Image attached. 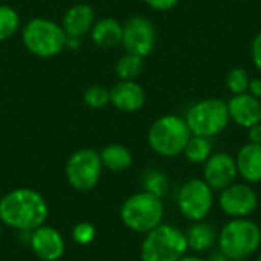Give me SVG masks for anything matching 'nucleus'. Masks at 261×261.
I'll return each mask as SVG.
<instances>
[{"label": "nucleus", "instance_id": "obj_1", "mask_svg": "<svg viewBox=\"0 0 261 261\" xmlns=\"http://www.w3.org/2000/svg\"><path fill=\"white\" fill-rule=\"evenodd\" d=\"M49 217L46 199L32 188H15L0 199L2 225L18 232H32Z\"/></svg>", "mask_w": 261, "mask_h": 261}, {"label": "nucleus", "instance_id": "obj_2", "mask_svg": "<svg viewBox=\"0 0 261 261\" xmlns=\"http://www.w3.org/2000/svg\"><path fill=\"white\" fill-rule=\"evenodd\" d=\"M185 254H188L185 232L164 222L144 234L139 249L141 261H179Z\"/></svg>", "mask_w": 261, "mask_h": 261}, {"label": "nucleus", "instance_id": "obj_3", "mask_svg": "<svg viewBox=\"0 0 261 261\" xmlns=\"http://www.w3.org/2000/svg\"><path fill=\"white\" fill-rule=\"evenodd\" d=\"M261 246V228L246 219H231L219 231L217 248L228 258H249Z\"/></svg>", "mask_w": 261, "mask_h": 261}, {"label": "nucleus", "instance_id": "obj_4", "mask_svg": "<svg viewBox=\"0 0 261 261\" xmlns=\"http://www.w3.org/2000/svg\"><path fill=\"white\" fill-rule=\"evenodd\" d=\"M165 206L161 197L147 191L132 194L121 205L119 217L125 228L138 234H147L164 222Z\"/></svg>", "mask_w": 261, "mask_h": 261}, {"label": "nucleus", "instance_id": "obj_5", "mask_svg": "<svg viewBox=\"0 0 261 261\" xmlns=\"http://www.w3.org/2000/svg\"><path fill=\"white\" fill-rule=\"evenodd\" d=\"M191 132L185 118L177 115H164L148 128L147 141L150 148L162 158H176L184 153Z\"/></svg>", "mask_w": 261, "mask_h": 261}, {"label": "nucleus", "instance_id": "obj_6", "mask_svg": "<svg viewBox=\"0 0 261 261\" xmlns=\"http://www.w3.org/2000/svg\"><path fill=\"white\" fill-rule=\"evenodd\" d=\"M24 47L35 57L52 58L66 49V32L54 20L37 17L29 20L21 32Z\"/></svg>", "mask_w": 261, "mask_h": 261}, {"label": "nucleus", "instance_id": "obj_7", "mask_svg": "<svg viewBox=\"0 0 261 261\" xmlns=\"http://www.w3.org/2000/svg\"><path fill=\"white\" fill-rule=\"evenodd\" d=\"M185 122L191 135L211 139L225 132L231 122L228 104L219 98H205L197 101L188 109Z\"/></svg>", "mask_w": 261, "mask_h": 261}, {"label": "nucleus", "instance_id": "obj_8", "mask_svg": "<svg viewBox=\"0 0 261 261\" xmlns=\"http://www.w3.org/2000/svg\"><path fill=\"white\" fill-rule=\"evenodd\" d=\"M176 205L184 219L190 222L205 220L214 206V190L203 179H190L179 188Z\"/></svg>", "mask_w": 261, "mask_h": 261}, {"label": "nucleus", "instance_id": "obj_9", "mask_svg": "<svg viewBox=\"0 0 261 261\" xmlns=\"http://www.w3.org/2000/svg\"><path fill=\"white\" fill-rule=\"evenodd\" d=\"M102 162L99 153L93 148H80L73 151L66 164V179L69 185L86 193L93 190L102 174Z\"/></svg>", "mask_w": 261, "mask_h": 261}, {"label": "nucleus", "instance_id": "obj_10", "mask_svg": "<svg viewBox=\"0 0 261 261\" xmlns=\"http://www.w3.org/2000/svg\"><path fill=\"white\" fill-rule=\"evenodd\" d=\"M219 193V208L229 219H246L258 208V196L246 182H234Z\"/></svg>", "mask_w": 261, "mask_h": 261}, {"label": "nucleus", "instance_id": "obj_11", "mask_svg": "<svg viewBox=\"0 0 261 261\" xmlns=\"http://www.w3.org/2000/svg\"><path fill=\"white\" fill-rule=\"evenodd\" d=\"M125 52L145 58L156 46V29L153 23L141 15L132 17L122 24V41Z\"/></svg>", "mask_w": 261, "mask_h": 261}, {"label": "nucleus", "instance_id": "obj_12", "mask_svg": "<svg viewBox=\"0 0 261 261\" xmlns=\"http://www.w3.org/2000/svg\"><path fill=\"white\" fill-rule=\"evenodd\" d=\"M29 248L41 261H58L66 251V242L61 232L49 225H41L29 232Z\"/></svg>", "mask_w": 261, "mask_h": 261}, {"label": "nucleus", "instance_id": "obj_13", "mask_svg": "<svg viewBox=\"0 0 261 261\" xmlns=\"http://www.w3.org/2000/svg\"><path fill=\"white\" fill-rule=\"evenodd\" d=\"M239 171L236 158L229 153L219 151L213 153L203 164V180L214 190L222 191L231 184L237 182Z\"/></svg>", "mask_w": 261, "mask_h": 261}, {"label": "nucleus", "instance_id": "obj_14", "mask_svg": "<svg viewBox=\"0 0 261 261\" xmlns=\"http://www.w3.org/2000/svg\"><path fill=\"white\" fill-rule=\"evenodd\" d=\"M228 104L229 119L239 127L251 128L252 125L261 122V101L251 93L232 95Z\"/></svg>", "mask_w": 261, "mask_h": 261}, {"label": "nucleus", "instance_id": "obj_15", "mask_svg": "<svg viewBox=\"0 0 261 261\" xmlns=\"http://www.w3.org/2000/svg\"><path fill=\"white\" fill-rule=\"evenodd\" d=\"M110 104L124 113H135L145 104V92L136 81L119 80L110 89Z\"/></svg>", "mask_w": 261, "mask_h": 261}, {"label": "nucleus", "instance_id": "obj_16", "mask_svg": "<svg viewBox=\"0 0 261 261\" xmlns=\"http://www.w3.org/2000/svg\"><path fill=\"white\" fill-rule=\"evenodd\" d=\"M96 21L95 11L90 5L78 3L70 6L66 14L63 15L61 26L69 37H83L84 34L90 32Z\"/></svg>", "mask_w": 261, "mask_h": 261}, {"label": "nucleus", "instance_id": "obj_17", "mask_svg": "<svg viewBox=\"0 0 261 261\" xmlns=\"http://www.w3.org/2000/svg\"><path fill=\"white\" fill-rule=\"evenodd\" d=\"M237 171L243 182L254 185L261 182V145L245 144L236 156Z\"/></svg>", "mask_w": 261, "mask_h": 261}, {"label": "nucleus", "instance_id": "obj_18", "mask_svg": "<svg viewBox=\"0 0 261 261\" xmlns=\"http://www.w3.org/2000/svg\"><path fill=\"white\" fill-rule=\"evenodd\" d=\"M185 236H187L188 251H193L194 254H202L211 251L217 245L219 232L211 223L200 220V222H193V225L188 228Z\"/></svg>", "mask_w": 261, "mask_h": 261}, {"label": "nucleus", "instance_id": "obj_19", "mask_svg": "<svg viewBox=\"0 0 261 261\" xmlns=\"http://www.w3.org/2000/svg\"><path fill=\"white\" fill-rule=\"evenodd\" d=\"M92 41L101 49H112L122 41V24L112 17L96 20L90 29Z\"/></svg>", "mask_w": 261, "mask_h": 261}, {"label": "nucleus", "instance_id": "obj_20", "mask_svg": "<svg viewBox=\"0 0 261 261\" xmlns=\"http://www.w3.org/2000/svg\"><path fill=\"white\" fill-rule=\"evenodd\" d=\"M99 158H101L102 167L113 171V173L125 171L133 164L132 151L122 144H109V145H106L99 151Z\"/></svg>", "mask_w": 261, "mask_h": 261}, {"label": "nucleus", "instance_id": "obj_21", "mask_svg": "<svg viewBox=\"0 0 261 261\" xmlns=\"http://www.w3.org/2000/svg\"><path fill=\"white\" fill-rule=\"evenodd\" d=\"M188 162L196 164V165H203L210 156L213 154V144L210 138H203V136H196L191 135L190 141L185 145V150L182 153Z\"/></svg>", "mask_w": 261, "mask_h": 261}, {"label": "nucleus", "instance_id": "obj_22", "mask_svg": "<svg viewBox=\"0 0 261 261\" xmlns=\"http://www.w3.org/2000/svg\"><path fill=\"white\" fill-rule=\"evenodd\" d=\"M142 69H144V58L128 52H125V55H122L115 66V72L118 78L124 81H136V78L141 76Z\"/></svg>", "mask_w": 261, "mask_h": 261}, {"label": "nucleus", "instance_id": "obj_23", "mask_svg": "<svg viewBox=\"0 0 261 261\" xmlns=\"http://www.w3.org/2000/svg\"><path fill=\"white\" fill-rule=\"evenodd\" d=\"M142 190L162 199L170 191L168 177L161 170H148L142 176Z\"/></svg>", "mask_w": 261, "mask_h": 261}, {"label": "nucleus", "instance_id": "obj_24", "mask_svg": "<svg viewBox=\"0 0 261 261\" xmlns=\"http://www.w3.org/2000/svg\"><path fill=\"white\" fill-rule=\"evenodd\" d=\"M20 28V15L9 5H0V43L9 40Z\"/></svg>", "mask_w": 261, "mask_h": 261}, {"label": "nucleus", "instance_id": "obj_25", "mask_svg": "<svg viewBox=\"0 0 261 261\" xmlns=\"http://www.w3.org/2000/svg\"><path fill=\"white\" fill-rule=\"evenodd\" d=\"M83 101L90 109H104L107 104H110V90L101 84H93L86 89Z\"/></svg>", "mask_w": 261, "mask_h": 261}, {"label": "nucleus", "instance_id": "obj_26", "mask_svg": "<svg viewBox=\"0 0 261 261\" xmlns=\"http://www.w3.org/2000/svg\"><path fill=\"white\" fill-rule=\"evenodd\" d=\"M249 73L243 67H234L226 75V87L232 95L246 93L249 87Z\"/></svg>", "mask_w": 261, "mask_h": 261}, {"label": "nucleus", "instance_id": "obj_27", "mask_svg": "<svg viewBox=\"0 0 261 261\" xmlns=\"http://www.w3.org/2000/svg\"><path fill=\"white\" fill-rule=\"evenodd\" d=\"M72 239L80 246H87L96 239V228L90 222H80L72 229Z\"/></svg>", "mask_w": 261, "mask_h": 261}, {"label": "nucleus", "instance_id": "obj_28", "mask_svg": "<svg viewBox=\"0 0 261 261\" xmlns=\"http://www.w3.org/2000/svg\"><path fill=\"white\" fill-rule=\"evenodd\" d=\"M144 2L147 3V6H150L151 9L159 11V12L171 11L179 3V0H144Z\"/></svg>", "mask_w": 261, "mask_h": 261}, {"label": "nucleus", "instance_id": "obj_29", "mask_svg": "<svg viewBox=\"0 0 261 261\" xmlns=\"http://www.w3.org/2000/svg\"><path fill=\"white\" fill-rule=\"evenodd\" d=\"M251 57L255 64V67L261 72V31L254 37L251 44Z\"/></svg>", "mask_w": 261, "mask_h": 261}, {"label": "nucleus", "instance_id": "obj_30", "mask_svg": "<svg viewBox=\"0 0 261 261\" xmlns=\"http://www.w3.org/2000/svg\"><path fill=\"white\" fill-rule=\"evenodd\" d=\"M248 139L251 144L261 145V122L252 125L251 128H248Z\"/></svg>", "mask_w": 261, "mask_h": 261}, {"label": "nucleus", "instance_id": "obj_31", "mask_svg": "<svg viewBox=\"0 0 261 261\" xmlns=\"http://www.w3.org/2000/svg\"><path fill=\"white\" fill-rule=\"evenodd\" d=\"M248 93H251L252 96L261 99V78H252V80L249 81Z\"/></svg>", "mask_w": 261, "mask_h": 261}, {"label": "nucleus", "instance_id": "obj_32", "mask_svg": "<svg viewBox=\"0 0 261 261\" xmlns=\"http://www.w3.org/2000/svg\"><path fill=\"white\" fill-rule=\"evenodd\" d=\"M81 44V37H69L66 35V47L76 50Z\"/></svg>", "mask_w": 261, "mask_h": 261}, {"label": "nucleus", "instance_id": "obj_33", "mask_svg": "<svg viewBox=\"0 0 261 261\" xmlns=\"http://www.w3.org/2000/svg\"><path fill=\"white\" fill-rule=\"evenodd\" d=\"M229 260H231V258H228V257H226L222 251H219V249H217V251H214V252L210 255V258H208V261H229Z\"/></svg>", "mask_w": 261, "mask_h": 261}, {"label": "nucleus", "instance_id": "obj_34", "mask_svg": "<svg viewBox=\"0 0 261 261\" xmlns=\"http://www.w3.org/2000/svg\"><path fill=\"white\" fill-rule=\"evenodd\" d=\"M179 261H208V260H205V258H202L199 254H185L182 258Z\"/></svg>", "mask_w": 261, "mask_h": 261}, {"label": "nucleus", "instance_id": "obj_35", "mask_svg": "<svg viewBox=\"0 0 261 261\" xmlns=\"http://www.w3.org/2000/svg\"><path fill=\"white\" fill-rule=\"evenodd\" d=\"M229 261H249L248 258H232V260Z\"/></svg>", "mask_w": 261, "mask_h": 261}, {"label": "nucleus", "instance_id": "obj_36", "mask_svg": "<svg viewBox=\"0 0 261 261\" xmlns=\"http://www.w3.org/2000/svg\"><path fill=\"white\" fill-rule=\"evenodd\" d=\"M255 261H261V252L258 254V257H257V260H255Z\"/></svg>", "mask_w": 261, "mask_h": 261}, {"label": "nucleus", "instance_id": "obj_37", "mask_svg": "<svg viewBox=\"0 0 261 261\" xmlns=\"http://www.w3.org/2000/svg\"><path fill=\"white\" fill-rule=\"evenodd\" d=\"M2 226H3V225H2V222H0V237H2Z\"/></svg>", "mask_w": 261, "mask_h": 261}, {"label": "nucleus", "instance_id": "obj_38", "mask_svg": "<svg viewBox=\"0 0 261 261\" xmlns=\"http://www.w3.org/2000/svg\"><path fill=\"white\" fill-rule=\"evenodd\" d=\"M0 199H2V193H0Z\"/></svg>", "mask_w": 261, "mask_h": 261}, {"label": "nucleus", "instance_id": "obj_39", "mask_svg": "<svg viewBox=\"0 0 261 261\" xmlns=\"http://www.w3.org/2000/svg\"><path fill=\"white\" fill-rule=\"evenodd\" d=\"M242 2H243V0H242Z\"/></svg>", "mask_w": 261, "mask_h": 261}, {"label": "nucleus", "instance_id": "obj_40", "mask_svg": "<svg viewBox=\"0 0 261 261\" xmlns=\"http://www.w3.org/2000/svg\"><path fill=\"white\" fill-rule=\"evenodd\" d=\"M260 101H261V99H260Z\"/></svg>", "mask_w": 261, "mask_h": 261}]
</instances>
